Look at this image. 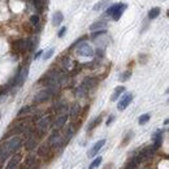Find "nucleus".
<instances>
[{
	"mask_svg": "<svg viewBox=\"0 0 169 169\" xmlns=\"http://www.w3.org/2000/svg\"><path fill=\"white\" fill-rule=\"evenodd\" d=\"M22 145V139L21 137H12L11 139H8L7 142H4L2 146H0V164L7 159L12 154H15L18 148Z\"/></svg>",
	"mask_w": 169,
	"mask_h": 169,
	"instance_id": "obj_1",
	"label": "nucleus"
},
{
	"mask_svg": "<svg viewBox=\"0 0 169 169\" xmlns=\"http://www.w3.org/2000/svg\"><path fill=\"white\" fill-rule=\"evenodd\" d=\"M77 55L82 56V57H92L94 56V48L86 42L79 43L77 46Z\"/></svg>",
	"mask_w": 169,
	"mask_h": 169,
	"instance_id": "obj_2",
	"label": "nucleus"
},
{
	"mask_svg": "<svg viewBox=\"0 0 169 169\" xmlns=\"http://www.w3.org/2000/svg\"><path fill=\"white\" fill-rule=\"evenodd\" d=\"M27 77H29V66H25L17 73V76L13 81V86L15 87H21L25 83V81L27 79Z\"/></svg>",
	"mask_w": 169,
	"mask_h": 169,
	"instance_id": "obj_3",
	"label": "nucleus"
},
{
	"mask_svg": "<svg viewBox=\"0 0 169 169\" xmlns=\"http://www.w3.org/2000/svg\"><path fill=\"white\" fill-rule=\"evenodd\" d=\"M53 94H55V91L47 87V89L40 90L38 94H36L35 98H34V102L35 103H43V102H46V100H48L49 98L53 95Z\"/></svg>",
	"mask_w": 169,
	"mask_h": 169,
	"instance_id": "obj_4",
	"label": "nucleus"
},
{
	"mask_svg": "<svg viewBox=\"0 0 169 169\" xmlns=\"http://www.w3.org/2000/svg\"><path fill=\"white\" fill-rule=\"evenodd\" d=\"M121 99L118 100V104H117V109L118 111H124L128 108V105L131 103V100H133V94L131 92H126L122 96H120Z\"/></svg>",
	"mask_w": 169,
	"mask_h": 169,
	"instance_id": "obj_5",
	"label": "nucleus"
},
{
	"mask_svg": "<svg viewBox=\"0 0 169 169\" xmlns=\"http://www.w3.org/2000/svg\"><path fill=\"white\" fill-rule=\"evenodd\" d=\"M105 139H100V141H98L95 145H94L91 148H90V151L87 152V156H89V158H94V156H95L98 152H100V150H102L103 147H104V145H105Z\"/></svg>",
	"mask_w": 169,
	"mask_h": 169,
	"instance_id": "obj_6",
	"label": "nucleus"
},
{
	"mask_svg": "<svg viewBox=\"0 0 169 169\" xmlns=\"http://www.w3.org/2000/svg\"><path fill=\"white\" fill-rule=\"evenodd\" d=\"M49 124H51V117L49 116H43L40 120L38 121V130L40 133H44V131L48 129Z\"/></svg>",
	"mask_w": 169,
	"mask_h": 169,
	"instance_id": "obj_7",
	"label": "nucleus"
},
{
	"mask_svg": "<svg viewBox=\"0 0 169 169\" xmlns=\"http://www.w3.org/2000/svg\"><path fill=\"white\" fill-rule=\"evenodd\" d=\"M163 134H164V131H163V130H158V131H156V133L154 134V146H151L154 151H156V150H158V148L161 146Z\"/></svg>",
	"mask_w": 169,
	"mask_h": 169,
	"instance_id": "obj_8",
	"label": "nucleus"
},
{
	"mask_svg": "<svg viewBox=\"0 0 169 169\" xmlns=\"http://www.w3.org/2000/svg\"><path fill=\"white\" fill-rule=\"evenodd\" d=\"M66 121H68V115H66V113L60 115L57 118H56V121H55V128H56V130L61 129V128L66 124Z\"/></svg>",
	"mask_w": 169,
	"mask_h": 169,
	"instance_id": "obj_9",
	"label": "nucleus"
},
{
	"mask_svg": "<svg viewBox=\"0 0 169 169\" xmlns=\"http://www.w3.org/2000/svg\"><path fill=\"white\" fill-rule=\"evenodd\" d=\"M125 92V87L124 86H118L115 89L113 94H112V96H111V102H117L118 99H120V96L122 95V94Z\"/></svg>",
	"mask_w": 169,
	"mask_h": 169,
	"instance_id": "obj_10",
	"label": "nucleus"
},
{
	"mask_svg": "<svg viewBox=\"0 0 169 169\" xmlns=\"http://www.w3.org/2000/svg\"><path fill=\"white\" fill-rule=\"evenodd\" d=\"M96 83H98V81H96L95 78H86V79L83 81V83L81 85V86H82L86 91H89L90 89H92V87H95Z\"/></svg>",
	"mask_w": 169,
	"mask_h": 169,
	"instance_id": "obj_11",
	"label": "nucleus"
},
{
	"mask_svg": "<svg viewBox=\"0 0 169 169\" xmlns=\"http://www.w3.org/2000/svg\"><path fill=\"white\" fill-rule=\"evenodd\" d=\"M64 21V15H62V12H55L53 16H52V25L53 26H59L61 25V22Z\"/></svg>",
	"mask_w": 169,
	"mask_h": 169,
	"instance_id": "obj_12",
	"label": "nucleus"
},
{
	"mask_svg": "<svg viewBox=\"0 0 169 169\" xmlns=\"http://www.w3.org/2000/svg\"><path fill=\"white\" fill-rule=\"evenodd\" d=\"M20 160H21V156L20 155H15L13 158L9 160V163L7 164V167H5V169H16L17 164L20 163Z\"/></svg>",
	"mask_w": 169,
	"mask_h": 169,
	"instance_id": "obj_13",
	"label": "nucleus"
},
{
	"mask_svg": "<svg viewBox=\"0 0 169 169\" xmlns=\"http://www.w3.org/2000/svg\"><path fill=\"white\" fill-rule=\"evenodd\" d=\"M62 66H64L65 70H72V69H74V66H76V62L70 57H64L62 59Z\"/></svg>",
	"mask_w": 169,
	"mask_h": 169,
	"instance_id": "obj_14",
	"label": "nucleus"
},
{
	"mask_svg": "<svg viewBox=\"0 0 169 169\" xmlns=\"http://www.w3.org/2000/svg\"><path fill=\"white\" fill-rule=\"evenodd\" d=\"M128 8V5L126 4H124V3H121V5H120V8H118L117 11H116V13L112 16V18H113V21H118L121 18V16H122V13L125 12V9Z\"/></svg>",
	"mask_w": 169,
	"mask_h": 169,
	"instance_id": "obj_15",
	"label": "nucleus"
},
{
	"mask_svg": "<svg viewBox=\"0 0 169 169\" xmlns=\"http://www.w3.org/2000/svg\"><path fill=\"white\" fill-rule=\"evenodd\" d=\"M15 47L17 48V51H20V52L27 51V40H25V39L18 40V42L15 43Z\"/></svg>",
	"mask_w": 169,
	"mask_h": 169,
	"instance_id": "obj_16",
	"label": "nucleus"
},
{
	"mask_svg": "<svg viewBox=\"0 0 169 169\" xmlns=\"http://www.w3.org/2000/svg\"><path fill=\"white\" fill-rule=\"evenodd\" d=\"M107 27V22L105 21H96L94 22L92 25H90V30L91 31H95V30H102Z\"/></svg>",
	"mask_w": 169,
	"mask_h": 169,
	"instance_id": "obj_17",
	"label": "nucleus"
},
{
	"mask_svg": "<svg viewBox=\"0 0 169 169\" xmlns=\"http://www.w3.org/2000/svg\"><path fill=\"white\" fill-rule=\"evenodd\" d=\"M160 12H161V9H160L159 7L152 8L151 11L148 12V18H150V20H155V18H158V17H159Z\"/></svg>",
	"mask_w": 169,
	"mask_h": 169,
	"instance_id": "obj_18",
	"label": "nucleus"
},
{
	"mask_svg": "<svg viewBox=\"0 0 169 169\" xmlns=\"http://www.w3.org/2000/svg\"><path fill=\"white\" fill-rule=\"evenodd\" d=\"M108 3H111V0H100V2H98L95 5H94V11L98 12V11H100V9L105 8Z\"/></svg>",
	"mask_w": 169,
	"mask_h": 169,
	"instance_id": "obj_19",
	"label": "nucleus"
},
{
	"mask_svg": "<svg viewBox=\"0 0 169 169\" xmlns=\"http://www.w3.org/2000/svg\"><path fill=\"white\" fill-rule=\"evenodd\" d=\"M120 5H121V3H120V4H113V5H111V7H109L107 11H105L104 16H111V17H112V16L116 13V11L120 8Z\"/></svg>",
	"mask_w": 169,
	"mask_h": 169,
	"instance_id": "obj_20",
	"label": "nucleus"
},
{
	"mask_svg": "<svg viewBox=\"0 0 169 169\" xmlns=\"http://www.w3.org/2000/svg\"><path fill=\"white\" fill-rule=\"evenodd\" d=\"M100 122H102V116H98L96 118H94V120L91 121V124L89 125V126H87V130H89V131L94 130V129H95V128L98 126V125H99Z\"/></svg>",
	"mask_w": 169,
	"mask_h": 169,
	"instance_id": "obj_21",
	"label": "nucleus"
},
{
	"mask_svg": "<svg viewBox=\"0 0 169 169\" xmlns=\"http://www.w3.org/2000/svg\"><path fill=\"white\" fill-rule=\"evenodd\" d=\"M59 141H60V133H59V131H55V133L49 137V145L55 146V145H57Z\"/></svg>",
	"mask_w": 169,
	"mask_h": 169,
	"instance_id": "obj_22",
	"label": "nucleus"
},
{
	"mask_svg": "<svg viewBox=\"0 0 169 169\" xmlns=\"http://www.w3.org/2000/svg\"><path fill=\"white\" fill-rule=\"evenodd\" d=\"M102 161H103V158H102V156H98V158L94 159L92 163L89 165V169H96L100 164H102Z\"/></svg>",
	"mask_w": 169,
	"mask_h": 169,
	"instance_id": "obj_23",
	"label": "nucleus"
},
{
	"mask_svg": "<svg viewBox=\"0 0 169 169\" xmlns=\"http://www.w3.org/2000/svg\"><path fill=\"white\" fill-rule=\"evenodd\" d=\"M150 117H151V115H150V113L142 115V116L139 117V120H138V124H139V125H145V124H147V122L150 121Z\"/></svg>",
	"mask_w": 169,
	"mask_h": 169,
	"instance_id": "obj_24",
	"label": "nucleus"
},
{
	"mask_svg": "<svg viewBox=\"0 0 169 169\" xmlns=\"http://www.w3.org/2000/svg\"><path fill=\"white\" fill-rule=\"evenodd\" d=\"M104 34H107V29L96 30V31H94V33L91 34V38H92V39H96L98 36H100V35H104Z\"/></svg>",
	"mask_w": 169,
	"mask_h": 169,
	"instance_id": "obj_25",
	"label": "nucleus"
},
{
	"mask_svg": "<svg viewBox=\"0 0 169 169\" xmlns=\"http://www.w3.org/2000/svg\"><path fill=\"white\" fill-rule=\"evenodd\" d=\"M79 109H81L79 104H74L73 107L70 108V116H72V117H76V116H77V113L79 112Z\"/></svg>",
	"mask_w": 169,
	"mask_h": 169,
	"instance_id": "obj_26",
	"label": "nucleus"
},
{
	"mask_svg": "<svg viewBox=\"0 0 169 169\" xmlns=\"http://www.w3.org/2000/svg\"><path fill=\"white\" fill-rule=\"evenodd\" d=\"M130 77H131V70H126V72H124L121 76H120V81L125 82V81H129Z\"/></svg>",
	"mask_w": 169,
	"mask_h": 169,
	"instance_id": "obj_27",
	"label": "nucleus"
},
{
	"mask_svg": "<svg viewBox=\"0 0 169 169\" xmlns=\"http://www.w3.org/2000/svg\"><path fill=\"white\" fill-rule=\"evenodd\" d=\"M55 52V48H49L48 51L44 53V56H43V60H48V59H51L52 57V55Z\"/></svg>",
	"mask_w": 169,
	"mask_h": 169,
	"instance_id": "obj_28",
	"label": "nucleus"
},
{
	"mask_svg": "<svg viewBox=\"0 0 169 169\" xmlns=\"http://www.w3.org/2000/svg\"><path fill=\"white\" fill-rule=\"evenodd\" d=\"M133 135H134V133H133V131H129V133H128V135H126V137H125V138H124V143H122V146H126L128 143H129V141H130V138H133Z\"/></svg>",
	"mask_w": 169,
	"mask_h": 169,
	"instance_id": "obj_29",
	"label": "nucleus"
},
{
	"mask_svg": "<svg viewBox=\"0 0 169 169\" xmlns=\"http://www.w3.org/2000/svg\"><path fill=\"white\" fill-rule=\"evenodd\" d=\"M30 22L34 25V26H36V25L39 23V16H36V15H34V16H31L30 17Z\"/></svg>",
	"mask_w": 169,
	"mask_h": 169,
	"instance_id": "obj_30",
	"label": "nucleus"
},
{
	"mask_svg": "<svg viewBox=\"0 0 169 169\" xmlns=\"http://www.w3.org/2000/svg\"><path fill=\"white\" fill-rule=\"evenodd\" d=\"M65 33H66V27L65 26H62L60 30H59V33H57V36L59 38H62V36L65 35Z\"/></svg>",
	"mask_w": 169,
	"mask_h": 169,
	"instance_id": "obj_31",
	"label": "nucleus"
},
{
	"mask_svg": "<svg viewBox=\"0 0 169 169\" xmlns=\"http://www.w3.org/2000/svg\"><path fill=\"white\" fill-rule=\"evenodd\" d=\"M33 3H34V5H35V8H38L39 11L42 9V0H33Z\"/></svg>",
	"mask_w": 169,
	"mask_h": 169,
	"instance_id": "obj_32",
	"label": "nucleus"
},
{
	"mask_svg": "<svg viewBox=\"0 0 169 169\" xmlns=\"http://www.w3.org/2000/svg\"><path fill=\"white\" fill-rule=\"evenodd\" d=\"M113 120H115V116L113 115H111L109 117H108V120H107V122H105V125H107V126H109V125L113 122Z\"/></svg>",
	"mask_w": 169,
	"mask_h": 169,
	"instance_id": "obj_33",
	"label": "nucleus"
},
{
	"mask_svg": "<svg viewBox=\"0 0 169 169\" xmlns=\"http://www.w3.org/2000/svg\"><path fill=\"white\" fill-rule=\"evenodd\" d=\"M42 55H43V51H42V49H39L38 52H35V55H34V60H38Z\"/></svg>",
	"mask_w": 169,
	"mask_h": 169,
	"instance_id": "obj_34",
	"label": "nucleus"
},
{
	"mask_svg": "<svg viewBox=\"0 0 169 169\" xmlns=\"http://www.w3.org/2000/svg\"><path fill=\"white\" fill-rule=\"evenodd\" d=\"M29 109H30L29 107H23V108H22L20 112H18V116H21L22 113H25V112H29Z\"/></svg>",
	"mask_w": 169,
	"mask_h": 169,
	"instance_id": "obj_35",
	"label": "nucleus"
}]
</instances>
